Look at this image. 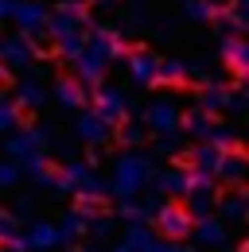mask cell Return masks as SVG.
<instances>
[{
	"label": "cell",
	"instance_id": "277c9868",
	"mask_svg": "<svg viewBox=\"0 0 249 252\" xmlns=\"http://www.w3.org/2000/svg\"><path fill=\"white\" fill-rule=\"evenodd\" d=\"M16 125H20V128H31V125H35V109H28L24 101H16Z\"/></svg>",
	"mask_w": 249,
	"mask_h": 252
},
{
	"label": "cell",
	"instance_id": "6da1fadb",
	"mask_svg": "<svg viewBox=\"0 0 249 252\" xmlns=\"http://www.w3.org/2000/svg\"><path fill=\"white\" fill-rule=\"evenodd\" d=\"M195 214H191V206H187L183 198H171L160 214L152 218V229L164 237V241H187L191 233H195Z\"/></svg>",
	"mask_w": 249,
	"mask_h": 252
},
{
	"label": "cell",
	"instance_id": "3957f363",
	"mask_svg": "<svg viewBox=\"0 0 249 252\" xmlns=\"http://www.w3.org/2000/svg\"><path fill=\"white\" fill-rule=\"evenodd\" d=\"M171 167H175V171H187V175H195V171L203 167V159H199V152L191 148V152H179V156H171Z\"/></svg>",
	"mask_w": 249,
	"mask_h": 252
},
{
	"label": "cell",
	"instance_id": "5b68a950",
	"mask_svg": "<svg viewBox=\"0 0 249 252\" xmlns=\"http://www.w3.org/2000/svg\"><path fill=\"white\" fill-rule=\"evenodd\" d=\"M12 86H16V78H12V74H8V70H0V94H8V90H12Z\"/></svg>",
	"mask_w": 249,
	"mask_h": 252
},
{
	"label": "cell",
	"instance_id": "7a4b0ae2",
	"mask_svg": "<svg viewBox=\"0 0 249 252\" xmlns=\"http://www.w3.org/2000/svg\"><path fill=\"white\" fill-rule=\"evenodd\" d=\"M82 214H93V218H109L113 214V202H105L101 194H78V202H74Z\"/></svg>",
	"mask_w": 249,
	"mask_h": 252
}]
</instances>
